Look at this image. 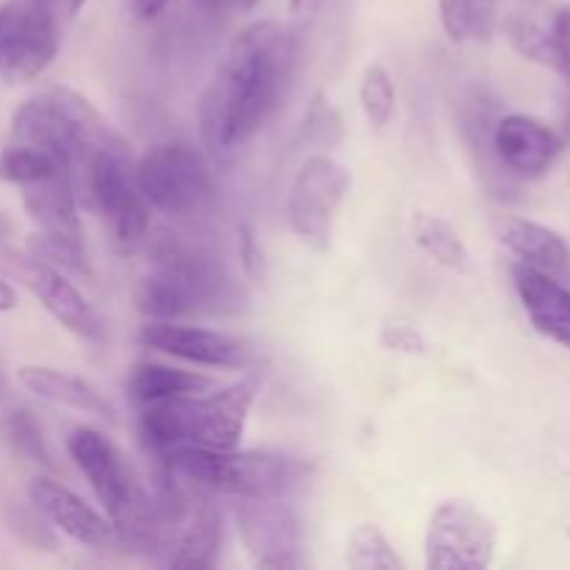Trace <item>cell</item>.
<instances>
[{"label": "cell", "mask_w": 570, "mask_h": 570, "mask_svg": "<svg viewBox=\"0 0 570 570\" xmlns=\"http://www.w3.org/2000/svg\"><path fill=\"white\" fill-rule=\"evenodd\" d=\"M298 61V33L276 20L245 26L228 45L198 104L206 156L228 165L271 122Z\"/></svg>", "instance_id": "cell-1"}, {"label": "cell", "mask_w": 570, "mask_h": 570, "mask_svg": "<svg viewBox=\"0 0 570 570\" xmlns=\"http://www.w3.org/2000/svg\"><path fill=\"white\" fill-rule=\"evenodd\" d=\"M142 248L148 250L150 271L137 287V309L148 321L234 312L248 301L243 284L200 239L161 228L148 232Z\"/></svg>", "instance_id": "cell-2"}, {"label": "cell", "mask_w": 570, "mask_h": 570, "mask_svg": "<svg viewBox=\"0 0 570 570\" xmlns=\"http://www.w3.org/2000/svg\"><path fill=\"white\" fill-rule=\"evenodd\" d=\"M259 387V376H245L209 395H176L139 406V440L154 460L178 449H237Z\"/></svg>", "instance_id": "cell-3"}, {"label": "cell", "mask_w": 570, "mask_h": 570, "mask_svg": "<svg viewBox=\"0 0 570 570\" xmlns=\"http://www.w3.org/2000/svg\"><path fill=\"white\" fill-rule=\"evenodd\" d=\"M161 473L193 493L220 499H287L309 479V465L278 451L178 449L159 456Z\"/></svg>", "instance_id": "cell-4"}, {"label": "cell", "mask_w": 570, "mask_h": 570, "mask_svg": "<svg viewBox=\"0 0 570 570\" xmlns=\"http://www.w3.org/2000/svg\"><path fill=\"white\" fill-rule=\"evenodd\" d=\"M117 134L100 111L72 89L45 87L14 111L9 142L33 145L59 156L76 170L95 150L109 145Z\"/></svg>", "instance_id": "cell-5"}, {"label": "cell", "mask_w": 570, "mask_h": 570, "mask_svg": "<svg viewBox=\"0 0 570 570\" xmlns=\"http://www.w3.org/2000/svg\"><path fill=\"white\" fill-rule=\"evenodd\" d=\"M78 204L109 226L111 239L122 254L142 248L150 232V206L134 181L131 150L120 137L95 150L72 170Z\"/></svg>", "instance_id": "cell-6"}, {"label": "cell", "mask_w": 570, "mask_h": 570, "mask_svg": "<svg viewBox=\"0 0 570 570\" xmlns=\"http://www.w3.org/2000/svg\"><path fill=\"white\" fill-rule=\"evenodd\" d=\"M134 181L150 209L173 220L204 215L215 200V176L206 150L189 142H159L134 165Z\"/></svg>", "instance_id": "cell-7"}, {"label": "cell", "mask_w": 570, "mask_h": 570, "mask_svg": "<svg viewBox=\"0 0 570 570\" xmlns=\"http://www.w3.org/2000/svg\"><path fill=\"white\" fill-rule=\"evenodd\" d=\"M67 454L83 473L95 499L109 515L111 529L134 527L148 512V490L134 476L131 465L104 432L76 426L65 440Z\"/></svg>", "instance_id": "cell-8"}, {"label": "cell", "mask_w": 570, "mask_h": 570, "mask_svg": "<svg viewBox=\"0 0 570 570\" xmlns=\"http://www.w3.org/2000/svg\"><path fill=\"white\" fill-rule=\"evenodd\" d=\"M61 45L59 11L42 0H0V78L31 81L48 70Z\"/></svg>", "instance_id": "cell-9"}, {"label": "cell", "mask_w": 570, "mask_h": 570, "mask_svg": "<svg viewBox=\"0 0 570 570\" xmlns=\"http://www.w3.org/2000/svg\"><path fill=\"white\" fill-rule=\"evenodd\" d=\"M348 184V170L326 154H312L295 173L287 195V223L295 237L312 250H326L332 245L334 217Z\"/></svg>", "instance_id": "cell-10"}, {"label": "cell", "mask_w": 570, "mask_h": 570, "mask_svg": "<svg viewBox=\"0 0 570 570\" xmlns=\"http://www.w3.org/2000/svg\"><path fill=\"white\" fill-rule=\"evenodd\" d=\"M495 557V523L473 501L438 504L426 527V566L432 570H482Z\"/></svg>", "instance_id": "cell-11"}, {"label": "cell", "mask_w": 570, "mask_h": 570, "mask_svg": "<svg viewBox=\"0 0 570 570\" xmlns=\"http://www.w3.org/2000/svg\"><path fill=\"white\" fill-rule=\"evenodd\" d=\"M0 271L14 276L50 317L67 332L76 334L83 343H104V323L89 301L78 293L76 284L65 276V271L37 259L28 250H0Z\"/></svg>", "instance_id": "cell-12"}, {"label": "cell", "mask_w": 570, "mask_h": 570, "mask_svg": "<svg viewBox=\"0 0 570 570\" xmlns=\"http://www.w3.org/2000/svg\"><path fill=\"white\" fill-rule=\"evenodd\" d=\"M234 521L256 568L289 570L304 566L301 521L287 499H234Z\"/></svg>", "instance_id": "cell-13"}, {"label": "cell", "mask_w": 570, "mask_h": 570, "mask_svg": "<svg viewBox=\"0 0 570 570\" xmlns=\"http://www.w3.org/2000/svg\"><path fill=\"white\" fill-rule=\"evenodd\" d=\"M137 340L145 348L204 367L234 371V367L250 365V360H254V348H250L248 340L217 332V328L184 326L176 321H148L139 328Z\"/></svg>", "instance_id": "cell-14"}, {"label": "cell", "mask_w": 570, "mask_h": 570, "mask_svg": "<svg viewBox=\"0 0 570 570\" xmlns=\"http://www.w3.org/2000/svg\"><path fill=\"white\" fill-rule=\"evenodd\" d=\"M493 156L512 178H540L566 150V137L529 115H504L493 126Z\"/></svg>", "instance_id": "cell-15"}, {"label": "cell", "mask_w": 570, "mask_h": 570, "mask_svg": "<svg viewBox=\"0 0 570 570\" xmlns=\"http://www.w3.org/2000/svg\"><path fill=\"white\" fill-rule=\"evenodd\" d=\"M22 206L33 220L39 234L56 239V243L72 245L87 250L83 245V226L78 217V195L72 170H61L45 181L22 187Z\"/></svg>", "instance_id": "cell-16"}, {"label": "cell", "mask_w": 570, "mask_h": 570, "mask_svg": "<svg viewBox=\"0 0 570 570\" xmlns=\"http://www.w3.org/2000/svg\"><path fill=\"white\" fill-rule=\"evenodd\" d=\"M28 495H31V504L45 515V521L76 543L92 546V549L111 543V521H106L100 512H95L65 484L39 476L28 488Z\"/></svg>", "instance_id": "cell-17"}, {"label": "cell", "mask_w": 570, "mask_h": 570, "mask_svg": "<svg viewBox=\"0 0 570 570\" xmlns=\"http://www.w3.org/2000/svg\"><path fill=\"white\" fill-rule=\"evenodd\" d=\"M493 232L499 243L518 256L521 265L534 267V271L546 273L562 284H570V248L566 239L551 232L549 226H540V223L518 215H501L495 217Z\"/></svg>", "instance_id": "cell-18"}, {"label": "cell", "mask_w": 570, "mask_h": 570, "mask_svg": "<svg viewBox=\"0 0 570 570\" xmlns=\"http://www.w3.org/2000/svg\"><path fill=\"white\" fill-rule=\"evenodd\" d=\"M223 546V512L215 507V495H195L187 518L176 527L165 551L167 568L204 570L215 566Z\"/></svg>", "instance_id": "cell-19"}, {"label": "cell", "mask_w": 570, "mask_h": 570, "mask_svg": "<svg viewBox=\"0 0 570 570\" xmlns=\"http://www.w3.org/2000/svg\"><path fill=\"white\" fill-rule=\"evenodd\" d=\"M512 282H515L518 298L523 312L529 315L532 326L551 343L570 351V287L518 262L512 267Z\"/></svg>", "instance_id": "cell-20"}, {"label": "cell", "mask_w": 570, "mask_h": 570, "mask_svg": "<svg viewBox=\"0 0 570 570\" xmlns=\"http://www.w3.org/2000/svg\"><path fill=\"white\" fill-rule=\"evenodd\" d=\"M17 382L31 395L48 401V404L67 406V410L83 412V415L104 417V421H115L117 417L111 401L92 382L72 376V373L53 371V367L42 365H22L17 371Z\"/></svg>", "instance_id": "cell-21"}, {"label": "cell", "mask_w": 570, "mask_h": 570, "mask_svg": "<svg viewBox=\"0 0 570 570\" xmlns=\"http://www.w3.org/2000/svg\"><path fill=\"white\" fill-rule=\"evenodd\" d=\"M215 387L209 376L198 371L159 365V362H139L126 376V395L134 406H148L156 401L176 399V395L209 393Z\"/></svg>", "instance_id": "cell-22"}, {"label": "cell", "mask_w": 570, "mask_h": 570, "mask_svg": "<svg viewBox=\"0 0 570 570\" xmlns=\"http://www.w3.org/2000/svg\"><path fill=\"white\" fill-rule=\"evenodd\" d=\"M0 443L9 451L14 460L26 462V465L45 468V471H56L53 454L48 449L42 426L28 410H9L0 417Z\"/></svg>", "instance_id": "cell-23"}, {"label": "cell", "mask_w": 570, "mask_h": 570, "mask_svg": "<svg viewBox=\"0 0 570 570\" xmlns=\"http://www.w3.org/2000/svg\"><path fill=\"white\" fill-rule=\"evenodd\" d=\"M412 234H415V243L432 256L438 265L449 267V271L468 273L471 271V254H468L465 243L456 234V228L449 220L438 215H426V212H417L412 217Z\"/></svg>", "instance_id": "cell-24"}, {"label": "cell", "mask_w": 570, "mask_h": 570, "mask_svg": "<svg viewBox=\"0 0 570 570\" xmlns=\"http://www.w3.org/2000/svg\"><path fill=\"white\" fill-rule=\"evenodd\" d=\"M499 0H438L440 22L451 42H482L493 33Z\"/></svg>", "instance_id": "cell-25"}, {"label": "cell", "mask_w": 570, "mask_h": 570, "mask_svg": "<svg viewBox=\"0 0 570 570\" xmlns=\"http://www.w3.org/2000/svg\"><path fill=\"white\" fill-rule=\"evenodd\" d=\"M61 170H72L65 159L48 154L42 148L22 142H9L0 150V181L14 184V187H28V184L45 181Z\"/></svg>", "instance_id": "cell-26"}, {"label": "cell", "mask_w": 570, "mask_h": 570, "mask_svg": "<svg viewBox=\"0 0 570 570\" xmlns=\"http://www.w3.org/2000/svg\"><path fill=\"white\" fill-rule=\"evenodd\" d=\"M507 37H510L512 48L523 56V59L543 65L554 70V45H551V28L549 14L543 11H515L507 20Z\"/></svg>", "instance_id": "cell-27"}, {"label": "cell", "mask_w": 570, "mask_h": 570, "mask_svg": "<svg viewBox=\"0 0 570 570\" xmlns=\"http://www.w3.org/2000/svg\"><path fill=\"white\" fill-rule=\"evenodd\" d=\"M345 562L354 570H404L406 562L387 540V534L373 523H362L351 532Z\"/></svg>", "instance_id": "cell-28"}, {"label": "cell", "mask_w": 570, "mask_h": 570, "mask_svg": "<svg viewBox=\"0 0 570 570\" xmlns=\"http://www.w3.org/2000/svg\"><path fill=\"white\" fill-rule=\"evenodd\" d=\"M343 117H340L337 106L326 98V92L312 95L298 128L301 142L317 150H332L343 142Z\"/></svg>", "instance_id": "cell-29"}, {"label": "cell", "mask_w": 570, "mask_h": 570, "mask_svg": "<svg viewBox=\"0 0 570 570\" xmlns=\"http://www.w3.org/2000/svg\"><path fill=\"white\" fill-rule=\"evenodd\" d=\"M360 104L367 122H371L376 131L390 126V120H393L395 115V83L393 76H390L382 65H371L365 70V76H362Z\"/></svg>", "instance_id": "cell-30"}, {"label": "cell", "mask_w": 570, "mask_h": 570, "mask_svg": "<svg viewBox=\"0 0 570 570\" xmlns=\"http://www.w3.org/2000/svg\"><path fill=\"white\" fill-rule=\"evenodd\" d=\"M9 527L11 532H14L22 543L31 546V549H56L53 527H48L45 515L33 504L28 507V510L26 507H14V510L9 512Z\"/></svg>", "instance_id": "cell-31"}, {"label": "cell", "mask_w": 570, "mask_h": 570, "mask_svg": "<svg viewBox=\"0 0 570 570\" xmlns=\"http://www.w3.org/2000/svg\"><path fill=\"white\" fill-rule=\"evenodd\" d=\"M551 45H554V72L566 76L570 81V6L551 11L549 14Z\"/></svg>", "instance_id": "cell-32"}, {"label": "cell", "mask_w": 570, "mask_h": 570, "mask_svg": "<svg viewBox=\"0 0 570 570\" xmlns=\"http://www.w3.org/2000/svg\"><path fill=\"white\" fill-rule=\"evenodd\" d=\"M382 345L387 351H395V354H410V356L426 354L429 348L426 337H423L415 326H410V323H390V326H384Z\"/></svg>", "instance_id": "cell-33"}, {"label": "cell", "mask_w": 570, "mask_h": 570, "mask_svg": "<svg viewBox=\"0 0 570 570\" xmlns=\"http://www.w3.org/2000/svg\"><path fill=\"white\" fill-rule=\"evenodd\" d=\"M239 256H243L245 273H248V276H254V278H259L262 265H265L262 259H265V256H262V248L256 245L254 232H250L248 226L239 228Z\"/></svg>", "instance_id": "cell-34"}, {"label": "cell", "mask_w": 570, "mask_h": 570, "mask_svg": "<svg viewBox=\"0 0 570 570\" xmlns=\"http://www.w3.org/2000/svg\"><path fill=\"white\" fill-rule=\"evenodd\" d=\"M206 11H245L256 6L259 0H195Z\"/></svg>", "instance_id": "cell-35"}, {"label": "cell", "mask_w": 570, "mask_h": 570, "mask_svg": "<svg viewBox=\"0 0 570 570\" xmlns=\"http://www.w3.org/2000/svg\"><path fill=\"white\" fill-rule=\"evenodd\" d=\"M167 3H170V0H131L134 11H137V17H142V20L161 14V11L167 9Z\"/></svg>", "instance_id": "cell-36"}, {"label": "cell", "mask_w": 570, "mask_h": 570, "mask_svg": "<svg viewBox=\"0 0 570 570\" xmlns=\"http://www.w3.org/2000/svg\"><path fill=\"white\" fill-rule=\"evenodd\" d=\"M326 3L328 0H289V11H293L295 17H312L317 14Z\"/></svg>", "instance_id": "cell-37"}, {"label": "cell", "mask_w": 570, "mask_h": 570, "mask_svg": "<svg viewBox=\"0 0 570 570\" xmlns=\"http://www.w3.org/2000/svg\"><path fill=\"white\" fill-rule=\"evenodd\" d=\"M17 309V289L11 287L9 282L0 278V312H11Z\"/></svg>", "instance_id": "cell-38"}, {"label": "cell", "mask_w": 570, "mask_h": 570, "mask_svg": "<svg viewBox=\"0 0 570 570\" xmlns=\"http://www.w3.org/2000/svg\"><path fill=\"white\" fill-rule=\"evenodd\" d=\"M42 3L53 6L59 14H61V11H65V14H76V11L83 6V0H42Z\"/></svg>", "instance_id": "cell-39"}, {"label": "cell", "mask_w": 570, "mask_h": 570, "mask_svg": "<svg viewBox=\"0 0 570 570\" xmlns=\"http://www.w3.org/2000/svg\"><path fill=\"white\" fill-rule=\"evenodd\" d=\"M11 234V223H9V217L3 215V212H0V243H3L6 237H9Z\"/></svg>", "instance_id": "cell-40"}, {"label": "cell", "mask_w": 570, "mask_h": 570, "mask_svg": "<svg viewBox=\"0 0 570 570\" xmlns=\"http://www.w3.org/2000/svg\"><path fill=\"white\" fill-rule=\"evenodd\" d=\"M566 142H570V115L566 117Z\"/></svg>", "instance_id": "cell-41"}]
</instances>
